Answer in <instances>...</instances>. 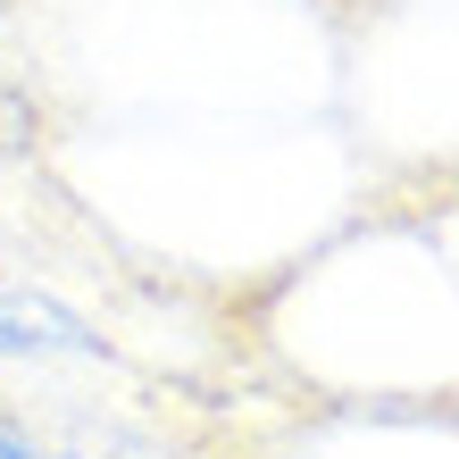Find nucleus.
Instances as JSON below:
<instances>
[{
    "label": "nucleus",
    "mask_w": 459,
    "mask_h": 459,
    "mask_svg": "<svg viewBox=\"0 0 459 459\" xmlns=\"http://www.w3.org/2000/svg\"><path fill=\"white\" fill-rule=\"evenodd\" d=\"M100 334L34 284H0V359H92Z\"/></svg>",
    "instance_id": "nucleus-1"
}]
</instances>
